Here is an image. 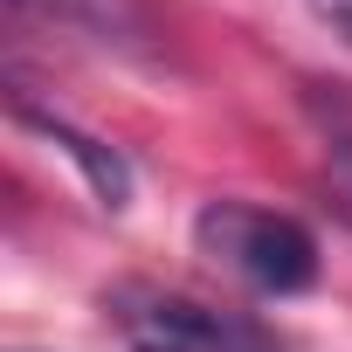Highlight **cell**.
<instances>
[{
	"label": "cell",
	"mask_w": 352,
	"mask_h": 352,
	"mask_svg": "<svg viewBox=\"0 0 352 352\" xmlns=\"http://www.w3.org/2000/svg\"><path fill=\"white\" fill-rule=\"evenodd\" d=\"M331 201H338V214L352 221V138H331Z\"/></svg>",
	"instance_id": "cell-4"
},
{
	"label": "cell",
	"mask_w": 352,
	"mask_h": 352,
	"mask_svg": "<svg viewBox=\"0 0 352 352\" xmlns=\"http://www.w3.org/2000/svg\"><path fill=\"white\" fill-rule=\"evenodd\" d=\"M304 8H311V14H318V21L345 42V49H352V0H304Z\"/></svg>",
	"instance_id": "cell-5"
},
{
	"label": "cell",
	"mask_w": 352,
	"mask_h": 352,
	"mask_svg": "<svg viewBox=\"0 0 352 352\" xmlns=\"http://www.w3.org/2000/svg\"><path fill=\"white\" fill-rule=\"evenodd\" d=\"M14 124H28L35 138H49V145H56V152L83 173V187L97 194V208H111V214H118V208L131 201V173H124V159H118L104 138L76 131V124H69V118H56V111H35L28 97H14Z\"/></svg>",
	"instance_id": "cell-3"
},
{
	"label": "cell",
	"mask_w": 352,
	"mask_h": 352,
	"mask_svg": "<svg viewBox=\"0 0 352 352\" xmlns=\"http://www.w3.org/2000/svg\"><path fill=\"white\" fill-rule=\"evenodd\" d=\"M104 311L131 352H283L256 318L214 311L187 290H159V283H118Z\"/></svg>",
	"instance_id": "cell-2"
},
{
	"label": "cell",
	"mask_w": 352,
	"mask_h": 352,
	"mask_svg": "<svg viewBox=\"0 0 352 352\" xmlns=\"http://www.w3.org/2000/svg\"><path fill=\"white\" fill-rule=\"evenodd\" d=\"M194 249L221 276H235V283H249L263 297H297V290L318 283L311 228L276 214V208H256V201H208L194 214Z\"/></svg>",
	"instance_id": "cell-1"
}]
</instances>
